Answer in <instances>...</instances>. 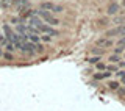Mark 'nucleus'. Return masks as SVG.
<instances>
[{
  "mask_svg": "<svg viewBox=\"0 0 125 111\" xmlns=\"http://www.w3.org/2000/svg\"><path fill=\"white\" fill-rule=\"evenodd\" d=\"M124 5H125V0H124Z\"/></svg>",
  "mask_w": 125,
  "mask_h": 111,
  "instance_id": "27",
  "label": "nucleus"
},
{
  "mask_svg": "<svg viewBox=\"0 0 125 111\" xmlns=\"http://www.w3.org/2000/svg\"><path fill=\"white\" fill-rule=\"evenodd\" d=\"M28 41L33 42V44H39V42H41V38H39V34H31V33H28Z\"/></svg>",
  "mask_w": 125,
  "mask_h": 111,
  "instance_id": "8",
  "label": "nucleus"
},
{
  "mask_svg": "<svg viewBox=\"0 0 125 111\" xmlns=\"http://www.w3.org/2000/svg\"><path fill=\"white\" fill-rule=\"evenodd\" d=\"M122 52H124V49H122V47H119V49H114V55H120Z\"/></svg>",
  "mask_w": 125,
  "mask_h": 111,
  "instance_id": "20",
  "label": "nucleus"
},
{
  "mask_svg": "<svg viewBox=\"0 0 125 111\" xmlns=\"http://www.w3.org/2000/svg\"><path fill=\"white\" fill-rule=\"evenodd\" d=\"M100 61V56L97 55V56H92V58H88V63L89 64H97V63Z\"/></svg>",
  "mask_w": 125,
  "mask_h": 111,
  "instance_id": "13",
  "label": "nucleus"
},
{
  "mask_svg": "<svg viewBox=\"0 0 125 111\" xmlns=\"http://www.w3.org/2000/svg\"><path fill=\"white\" fill-rule=\"evenodd\" d=\"M113 44H114V41H113V39H109V38H100V39H97V45H100L102 49L111 47Z\"/></svg>",
  "mask_w": 125,
  "mask_h": 111,
  "instance_id": "5",
  "label": "nucleus"
},
{
  "mask_svg": "<svg viewBox=\"0 0 125 111\" xmlns=\"http://www.w3.org/2000/svg\"><path fill=\"white\" fill-rule=\"evenodd\" d=\"M109 61H111V64L116 63V61H119V55H111V56H109Z\"/></svg>",
  "mask_w": 125,
  "mask_h": 111,
  "instance_id": "17",
  "label": "nucleus"
},
{
  "mask_svg": "<svg viewBox=\"0 0 125 111\" xmlns=\"http://www.w3.org/2000/svg\"><path fill=\"white\" fill-rule=\"evenodd\" d=\"M95 66H97V69H99V72H100V70H102V72H103V70H106V66H105L103 63H100V61L97 63Z\"/></svg>",
  "mask_w": 125,
  "mask_h": 111,
  "instance_id": "15",
  "label": "nucleus"
},
{
  "mask_svg": "<svg viewBox=\"0 0 125 111\" xmlns=\"http://www.w3.org/2000/svg\"><path fill=\"white\" fill-rule=\"evenodd\" d=\"M119 45H120V47L125 45V38H120V39H119Z\"/></svg>",
  "mask_w": 125,
  "mask_h": 111,
  "instance_id": "21",
  "label": "nucleus"
},
{
  "mask_svg": "<svg viewBox=\"0 0 125 111\" xmlns=\"http://www.w3.org/2000/svg\"><path fill=\"white\" fill-rule=\"evenodd\" d=\"M5 44H6V38H5V34L0 33V45H5Z\"/></svg>",
  "mask_w": 125,
  "mask_h": 111,
  "instance_id": "18",
  "label": "nucleus"
},
{
  "mask_svg": "<svg viewBox=\"0 0 125 111\" xmlns=\"http://www.w3.org/2000/svg\"><path fill=\"white\" fill-rule=\"evenodd\" d=\"M117 10H119V5H117V3H113V5H109V8H108V16L116 14Z\"/></svg>",
  "mask_w": 125,
  "mask_h": 111,
  "instance_id": "9",
  "label": "nucleus"
},
{
  "mask_svg": "<svg viewBox=\"0 0 125 111\" xmlns=\"http://www.w3.org/2000/svg\"><path fill=\"white\" fill-rule=\"evenodd\" d=\"M39 38H41L42 42H50V41H52V36H47V34H44V36H39Z\"/></svg>",
  "mask_w": 125,
  "mask_h": 111,
  "instance_id": "16",
  "label": "nucleus"
},
{
  "mask_svg": "<svg viewBox=\"0 0 125 111\" xmlns=\"http://www.w3.org/2000/svg\"><path fill=\"white\" fill-rule=\"evenodd\" d=\"M41 10L49 11V13H62V6L56 5V3H53V2H42Z\"/></svg>",
  "mask_w": 125,
  "mask_h": 111,
  "instance_id": "4",
  "label": "nucleus"
},
{
  "mask_svg": "<svg viewBox=\"0 0 125 111\" xmlns=\"http://www.w3.org/2000/svg\"><path fill=\"white\" fill-rule=\"evenodd\" d=\"M2 58H3V59H6V61H13V59H14V56H13V53H10V52H3V55H2Z\"/></svg>",
  "mask_w": 125,
  "mask_h": 111,
  "instance_id": "12",
  "label": "nucleus"
},
{
  "mask_svg": "<svg viewBox=\"0 0 125 111\" xmlns=\"http://www.w3.org/2000/svg\"><path fill=\"white\" fill-rule=\"evenodd\" d=\"M5 50H6V52H10V53H13L14 50H16V47H14L13 42H8V41H6V44H5Z\"/></svg>",
  "mask_w": 125,
  "mask_h": 111,
  "instance_id": "11",
  "label": "nucleus"
},
{
  "mask_svg": "<svg viewBox=\"0 0 125 111\" xmlns=\"http://www.w3.org/2000/svg\"><path fill=\"white\" fill-rule=\"evenodd\" d=\"M106 70L108 72H117V66L116 64H109V66H106Z\"/></svg>",
  "mask_w": 125,
  "mask_h": 111,
  "instance_id": "14",
  "label": "nucleus"
},
{
  "mask_svg": "<svg viewBox=\"0 0 125 111\" xmlns=\"http://www.w3.org/2000/svg\"><path fill=\"white\" fill-rule=\"evenodd\" d=\"M124 58H125V52H124Z\"/></svg>",
  "mask_w": 125,
  "mask_h": 111,
  "instance_id": "26",
  "label": "nucleus"
},
{
  "mask_svg": "<svg viewBox=\"0 0 125 111\" xmlns=\"http://www.w3.org/2000/svg\"><path fill=\"white\" fill-rule=\"evenodd\" d=\"M120 86H119V81H116V80H113V81H109L108 83V89L109 91H117Z\"/></svg>",
  "mask_w": 125,
  "mask_h": 111,
  "instance_id": "10",
  "label": "nucleus"
},
{
  "mask_svg": "<svg viewBox=\"0 0 125 111\" xmlns=\"http://www.w3.org/2000/svg\"><path fill=\"white\" fill-rule=\"evenodd\" d=\"M2 55H3V50H2V47H0V58H2Z\"/></svg>",
  "mask_w": 125,
  "mask_h": 111,
  "instance_id": "24",
  "label": "nucleus"
},
{
  "mask_svg": "<svg viewBox=\"0 0 125 111\" xmlns=\"http://www.w3.org/2000/svg\"><path fill=\"white\" fill-rule=\"evenodd\" d=\"M19 50H21V53L27 55V56H33V55H36V44H33V42H30V41L22 42V45L19 47Z\"/></svg>",
  "mask_w": 125,
  "mask_h": 111,
  "instance_id": "3",
  "label": "nucleus"
},
{
  "mask_svg": "<svg viewBox=\"0 0 125 111\" xmlns=\"http://www.w3.org/2000/svg\"><path fill=\"white\" fill-rule=\"evenodd\" d=\"M30 0H11V5L13 6H17L19 10H22V8L27 6V3H28Z\"/></svg>",
  "mask_w": 125,
  "mask_h": 111,
  "instance_id": "6",
  "label": "nucleus"
},
{
  "mask_svg": "<svg viewBox=\"0 0 125 111\" xmlns=\"http://www.w3.org/2000/svg\"><path fill=\"white\" fill-rule=\"evenodd\" d=\"M119 66H120V67H125V61H120V63H119Z\"/></svg>",
  "mask_w": 125,
  "mask_h": 111,
  "instance_id": "22",
  "label": "nucleus"
},
{
  "mask_svg": "<svg viewBox=\"0 0 125 111\" xmlns=\"http://www.w3.org/2000/svg\"><path fill=\"white\" fill-rule=\"evenodd\" d=\"M2 2H8V0H2Z\"/></svg>",
  "mask_w": 125,
  "mask_h": 111,
  "instance_id": "25",
  "label": "nucleus"
},
{
  "mask_svg": "<svg viewBox=\"0 0 125 111\" xmlns=\"http://www.w3.org/2000/svg\"><path fill=\"white\" fill-rule=\"evenodd\" d=\"M120 81H122L124 85H125V75H124V77H120Z\"/></svg>",
  "mask_w": 125,
  "mask_h": 111,
  "instance_id": "23",
  "label": "nucleus"
},
{
  "mask_svg": "<svg viewBox=\"0 0 125 111\" xmlns=\"http://www.w3.org/2000/svg\"><path fill=\"white\" fill-rule=\"evenodd\" d=\"M111 77V72H108V70H103V72H99L94 75V80H105V78H109Z\"/></svg>",
  "mask_w": 125,
  "mask_h": 111,
  "instance_id": "7",
  "label": "nucleus"
},
{
  "mask_svg": "<svg viewBox=\"0 0 125 111\" xmlns=\"http://www.w3.org/2000/svg\"><path fill=\"white\" fill-rule=\"evenodd\" d=\"M36 16H39V17L44 21L47 25H50V27H56V25H60V19L58 17H55V16L52 13H49V11H44V10H39L36 11Z\"/></svg>",
  "mask_w": 125,
  "mask_h": 111,
  "instance_id": "2",
  "label": "nucleus"
},
{
  "mask_svg": "<svg viewBox=\"0 0 125 111\" xmlns=\"http://www.w3.org/2000/svg\"><path fill=\"white\" fill-rule=\"evenodd\" d=\"M124 75H125V70H117L116 77H117V78H120V77H124Z\"/></svg>",
  "mask_w": 125,
  "mask_h": 111,
  "instance_id": "19",
  "label": "nucleus"
},
{
  "mask_svg": "<svg viewBox=\"0 0 125 111\" xmlns=\"http://www.w3.org/2000/svg\"><path fill=\"white\" fill-rule=\"evenodd\" d=\"M28 23L30 25H33L34 28H38L39 31V34H47V36H60V31H58L56 28H53V27H50V25H47V23H44L41 21V19L38 17V16H33V17H30L28 19Z\"/></svg>",
  "mask_w": 125,
  "mask_h": 111,
  "instance_id": "1",
  "label": "nucleus"
}]
</instances>
